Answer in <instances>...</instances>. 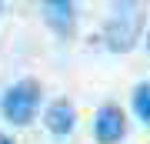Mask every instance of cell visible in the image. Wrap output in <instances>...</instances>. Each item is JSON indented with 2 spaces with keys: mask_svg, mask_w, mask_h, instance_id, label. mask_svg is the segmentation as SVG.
I'll use <instances>...</instances> for the list:
<instances>
[{
  "mask_svg": "<svg viewBox=\"0 0 150 144\" xmlns=\"http://www.w3.org/2000/svg\"><path fill=\"white\" fill-rule=\"evenodd\" d=\"M74 121H77V114H74V104L70 101H54L47 107V131L57 134V138H67L74 131Z\"/></svg>",
  "mask_w": 150,
  "mask_h": 144,
  "instance_id": "4",
  "label": "cell"
},
{
  "mask_svg": "<svg viewBox=\"0 0 150 144\" xmlns=\"http://www.w3.org/2000/svg\"><path fill=\"white\" fill-rule=\"evenodd\" d=\"M147 47H150V34H147Z\"/></svg>",
  "mask_w": 150,
  "mask_h": 144,
  "instance_id": "8",
  "label": "cell"
},
{
  "mask_svg": "<svg viewBox=\"0 0 150 144\" xmlns=\"http://www.w3.org/2000/svg\"><path fill=\"white\" fill-rule=\"evenodd\" d=\"M0 144H13V138H7V134L0 131Z\"/></svg>",
  "mask_w": 150,
  "mask_h": 144,
  "instance_id": "7",
  "label": "cell"
},
{
  "mask_svg": "<svg viewBox=\"0 0 150 144\" xmlns=\"http://www.w3.org/2000/svg\"><path fill=\"white\" fill-rule=\"evenodd\" d=\"M43 14H47V24L54 27L60 37H70V34H74V4H67V0H50V4H43Z\"/></svg>",
  "mask_w": 150,
  "mask_h": 144,
  "instance_id": "5",
  "label": "cell"
},
{
  "mask_svg": "<svg viewBox=\"0 0 150 144\" xmlns=\"http://www.w3.org/2000/svg\"><path fill=\"white\" fill-rule=\"evenodd\" d=\"M134 111H137V117L144 124H150V80L137 84V91H134Z\"/></svg>",
  "mask_w": 150,
  "mask_h": 144,
  "instance_id": "6",
  "label": "cell"
},
{
  "mask_svg": "<svg viewBox=\"0 0 150 144\" xmlns=\"http://www.w3.org/2000/svg\"><path fill=\"white\" fill-rule=\"evenodd\" d=\"M123 131H127V124H123V111L117 104H103L100 111H97V121H93V134L100 144H117L123 138Z\"/></svg>",
  "mask_w": 150,
  "mask_h": 144,
  "instance_id": "3",
  "label": "cell"
},
{
  "mask_svg": "<svg viewBox=\"0 0 150 144\" xmlns=\"http://www.w3.org/2000/svg\"><path fill=\"white\" fill-rule=\"evenodd\" d=\"M140 27H144V10L137 4H117L110 20H107V27H103V40H107L110 50L123 54V50H130L137 44Z\"/></svg>",
  "mask_w": 150,
  "mask_h": 144,
  "instance_id": "1",
  "label": "cell"
},
{
  "mask_svg": "<svg viewBox=\"0 0 150 144\" xmlns=\"http://www.w3.org/2000/svg\"><path fill=\"white\" fill-rule=\"evenodd\" d=\"M37 107H40V84L33 77L17 80L0 97V111H4V117L10 124H30L33 114H37Z\"/></svg>",
  "mask_w": 150,
  "mask_h": 144,
  "instance_id": "2",
  "label": "cell"
}]
</instances>
